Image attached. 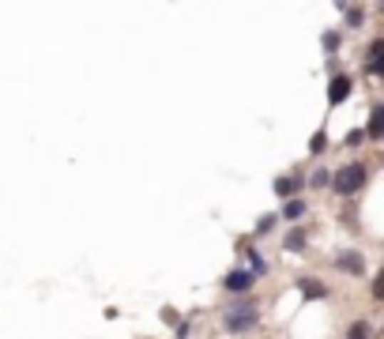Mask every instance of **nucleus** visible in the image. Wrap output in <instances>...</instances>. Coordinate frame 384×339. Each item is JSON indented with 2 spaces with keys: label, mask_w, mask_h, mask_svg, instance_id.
<instances>
[{
  "label": "nucleus",
  "mask_w": 384,
  "mask_h": 339,
  "mask_svg": "<svg viewBox=\"0 0 384 339\" xmlns=\"http://www.w3.org/2000/svg\"><path fill=\"white\" fill-rule=\"evenodd\" d=\"M256 320H260V306L253 302V298H245V302H234L227 313H222V328L234 332V335L256 328Z\"/></svg>",
  "instance_id": "f257e3e1"
},
{
  "label": "nucleus",
  "mask_w": 384,
  "mask_h": 339,
  "mask_svg": "<svg viewBox=\"0 0 384 339\" xmlns=\"http://www.w3.org/2000/svg\"><path fill=\"white\" fill-rule=\"evenodd\" d=\"M362 185H365V166L362 162H351V166L336 170V192L339 197H354Z\"/></svg>",
  "instance_id": "f03ea898"
},
{
  "label": "nucleus",
  "mask_w": 384,
  "mask_h": 339,
  "mask_svg": "<svg viewBox=\"0 0 384 339\" xmlns=\"http://www.w3.org/2000/svg\"><path fill=\"white\" fill-rule=\"evenodd\" d=\"M351 90H354V80H351V75H336L332 87H328V102H332V106H339V102L351 98Z\"/></svg>",
  "instance_id": "7ed1b4c3"
},
{
  "label": "nucleus",
  "mask_w": 384,
  "mask_h": 339,
  "mask_svg": "<svg viewBox=\"0 0 384 339\" xmlns=\"http://www.w3.org/2000/svg\"><path fill=\"white\" fill-rule=\"evenodd\" d=\"M227 294H234V298H245L249 294V286H253V276H249V271H230L227 276Z\"/></svg>",
  "instance_id": "20e7f679"
},
{
  "label": "nucleus",
  "mask_w": 384,
  "mask_h": 339,
  "mask_svg": "<svg viewBox=\"0 0 384 339\" xmlns=\"http://www.w3.org/2000/svg\"><path fill=\"white\" fill-rule=\"evenodd\" d=\"M336 264H339L343 271H351V276H362V271H365V256H362V253H339Z\"/></svg>",
  "instance_id": "39448f33"
},
{
  "label": "nucleus",
  "mask_w": 384,
  "mask_h": 339,
  "mask_svg": "<svg viewBox=\"0 0 384 339\" xmlns=\"http://www.w3.org/2000/svg\"><path fill=\"white\" fill-rule=\"evenodd\" d=\"M380 132H384V110L373 106V117H369V140H380Z\"/></svg>",
  "instance_id": "423d86ee"
},
{
  "label": "nucleus",
  "mask_w": 384,
  "mask_h": 339,
  "mask_svg": "<svg viewBox=\"0 0 384 339\" xmlns=\"http://www.w3.org/2000/svg\"><path fill=\"white\" fill-rule=\"evenodd\" d=\"M301 291H306V298H324V294H328V286H324V283H316V279H301Z\"/></svg>",
  "instance_id": "0eeeda50"
},
{
  "label": "nucleus",
  "mask_w": 384,
  "mask_h": 339,
  "mask_svg": "<svg viewBox=\"0 0 384 339\" xmlns=\"http://www.w3.org/2000/svg\"><path fill=\"white\" fill-rule=\"evenodd\" d=\"M369 332H373V328H369V320H358V324H351V328H347V339H369Z\"/></svg>",
  "instance_id": "6e6552de"
},
{
  "label": "nucleus",
  "mask_w": 384,
  "mask_h": 339,
  "mask_svg": "<svg viewBox=\"0 0 384 339\" xmlns=\"http://www.w3.org/2000/svg\"><path fill=\"white\" fill-rule=\"evenodd\" d=\"M301 212H306V204H301V200H286V207H283V215H286V219H298Z\"/></svg>",
  "instance_id": "1a4fd4ad"
},
{
  "label": "nucleus",
  "mask_w": 384,
  "mask_h": 339,
  "mask_svg": "<svg viewBox=\"0 0 384 339\" xmlns=\"http://www.w3.org/2000/svg\"><path fill=\"white\" fill-rule=\"evenodd\" d=\"M298 181L294 177H279V185H275V192H279V197H290V189H294Z\"/></svg>",
  "instance_id": "9d476101"
},
{
  "label": "nucleus",
  "mask_w": 384,
  "mask_h": 339,
  "mask_svg": "<svg viewBox=\"0 0 384 339\" xmlns=\"http://www.w3.org/2000/svg\"><path fill=\"white\" fill-rule=\"evenodd\" d=\"M377 61H380V42L369 46V72H377Z\"/></svg>",
  "instance_id": "9b49d317"
},
{
  "label": "nucleus",
  "mask_w": 384,
  "mask_h": 339,
  "mask_svg": "<svg viewBox=\"0 0 384 339\" xmlns=\"http://www.w3.org/2000/svg\"><path fill=\"white\" fill-rule=\"evenodd\" d=\"M301 245H306V234H290L286 238V249H301Z\"/></svg>",
  "instance_id": "f8f14e48"
},
{
  "label": "nucleus",
  "mask_w": 384,
  "mask_h": 339,
  "mask_svg": "<svg viewBox=\"0 0 384 339\" xmlns=\"http://www.w3.org/2000/svg\"><path fill=\"white\" fill-rule=\"evenodd\" d=\"M324 147H328V140H324V132H316V136H313V151H324Z\"/></svg>",
  "instance_id": "ddd939ff"
}]
</instances>
